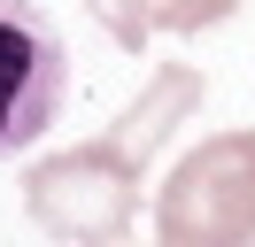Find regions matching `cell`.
Here are the masks:
<instances>
[{
	"mask_svg": "<svg viewBox=\"0 0 255 247\" xmlns=\"http://www.w3.org/2000/svg\"><path fill=\"white\" fill-rule=\"evenodd\" d=\"M139 170H147V154L109 124V131L85 139V147L31 162V178H23V209H31V224L54 232V240L124 247V224H131V209H139Z\"/></svg>",
	"mask_w": 255,
	"mask_h": 247,
	"instance_id": "obj_1",
	"label": "cell"
},
{
	"mask_svg": "<svg viewBox=\"0 0 255 247\" xmlns=\"http://www.w3.org/2000/svg\"><path fill=\"white\" fill-rule=\"evenodd\" d=\"M162 247H248L255 240V131H217L155 193Z\"/></svg>",
	"mask_w": 255,
	"mask_h": 247,
	"instance_id": "obj_2",
	"label": "cell"
},
{
	"mask_svg": "<svg viewBox=\"0 0 255 247\" xmlns=\"http://www.w3.org/2000/svg\"><path fill=\"white\" fill-rule=\"evenodd\" d=\"M62 93H70L62 31L47 23L39 0H0V162L54 124Z\"/></svg>",
	"mask_w": 255,
	"mask_h": 247,
	"instance_id": "obj_3",
	"label": "cell"
},
{
	"mask_svg": "<svg viewBox=\"0 0 255 247\" xmlns=\"http://www.w3.org/2000/svg\"><path fill=\"white\" fill-rule=\"evenodd\" d=\"M240 0H101V23H109V39L116 46H131L139 54L155 31H201V23H224Z\"/></svg>",
	"mask_w": 255,
	"mask_h": 247,
	"instance_id": "obj_4",
	"label": "cell"
},
{
	"mask_svg": "<svg viewBox=\"0 0 255 247\" xmlns=\"http://www.w3.org/2000/svg\"><path fill=\"white\" fill-rule=\"evenodd\" d=\"M85 8H101V0H85Z\"/></svg>",
	"mask_w": 255,
	"mask_h": 247,
	"instance_id": "obj_5",
	"label": "cell"
},
{
	"mask_svg": "<svg viewBox=\"0 0 255 247\" xmlns=\"http://www.w3.org/2000/svg\"><path fill=\"white\" fill-rule=\"evenodd\" d=\"M248 247H255V240H248Z\"/></svg>",
	"mask_w": 255,
	"mask_h": 247,
	"instance_id": "obj_6",
	"label": "cell"
}]
</instances>
